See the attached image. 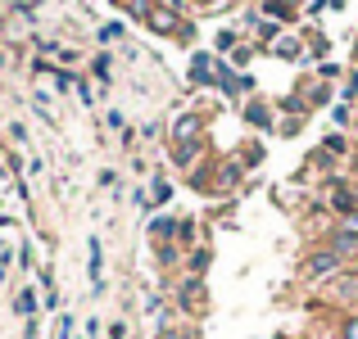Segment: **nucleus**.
<instances>
[{"mask_svg": "<svg viewBox=\"0 0 358 339\" xmlns=\"http://www.w3.org/2000/svg\"><path fill=\"white\" fill-rule=\"evenodd\" d=\"M336 271H345V258L336 249H317V253H308V258H304V276L308 280H331Z\"/></svg>", "mask_w": 358, "mask_h": 339, "instance_id": "nucleus-1", "label": "nucleus"}, {"mask_svg": "<svg viewBox=\"0 0 358 339\" xmlns=\"http://www.w3.org/2000/svg\"><path fill=\"white\" fill-rule=\"evenodd\" d=\"M200 113H182V118L173 122V145H191V140H200Z\"/></svg>", "mask_w": 358, "mask_h": 339, "instance_id": "nucleus-2", "label": "nucleus"}, {"mask_svg": "<svg viewBox=\"0 0 358 339\" xmlns=\"http://www.w3.org/2000/svg\"><path fill=\"white\" fill-rule=\"evenodd\" d=\"M177 303L186 308V312H200L204 308V276H191L182 289H177Z\"/></svg>", "mask_w": 358, "mask_h": 339, "instance_id": "nucleus-3", "label": "nucleus"}, {"mask_svg": "<svg viewBox=\"0 0 358 339\" xmlns=\"http://www.w3.org/2000/svg\"><path fill=\"white\" fill-rule=\"evenodd\" d=\"M145 23L155 27V32H164V36H173V32H182V36H186V27L177 23V14H168V9H150Z\"/></svg>", "mask_w": 358, "mask_h": 339, "instance_id": "nucleus-4", "label": "nucleus"}, {"mask_svg": "<svg viewBox=\"0 0 358 339\" xmlns=\"http://www.w3.org/2000/svg\"><path fill=\"white\" fill-rule=\"evenodd\" d=\"M200 154H204V140H191V145H177V149H173V163H177V167H191Z\"/></svg>", "mask_w": 358, "mask_h": 339, "instance_id": "nucleus-5", "label": "nucleus"}, {"mask_svg": "<svg viewBox=\"0 0 358 339\" xmlns=\"http://www.w3.org/2000/svg\"><path fill=\"white\" fill-rule=\"evenodd\" d=\"M209 77H213V59H209V54H195V59H191V82L204 86Z\"/></svg>", "mask_w": 358, "mask_h": 339, "instance_id": "nucleus-6", "label": "nucleus"}, {"mask_svg": "<svg viewBox=\"0 0 358 339\" xmlns=\"http://www.w3.org/2000/svg\"><path fill=\"white\" fill-rule=\"evenodd\" d=\"M245 122H250V127H259V131H268L272 127V113L263 109V105H245Z\"/></svg>", "mask_w": 358, "mask_h": 339, "instance_id": "nucleus-7", "label": "nucleus"}, {"mask_svg": "<svg viewBox=\"0 0 358 339\" xmlns=\"http://www.w3.org/2000/svg\"><path fill=\"white\" fill-rule=\"evenodd\" d=\"M331 209H336V213H345V218H354V213H358V195L336 190V195H331Z\"/></svg>", "mask_w": 358, "mask_h": 339, "instance_id": "nucleus-8", "label": "nucleus"}, {"mask_svg": "<svg viewBox=\"0 0 358 339\" xmlns=\"http://www.w3.org/2000/svg\"><path fill=\"white\" fill-rule=\"evenodd\" d=\"M14 312H18V317H27V322L36 317V294H32V289H23V294L14 299Z\"/></svg>", "mask_w": 358, "mask_h": 339, "instance_id": "nucleus-9", "label": "nucleus"}, {"mask_svg": "<svg viewBox=\"0 0 358 339\" xmlns=\"http://www.w3.org/2000/svg\"><path fill=\"white\" fill-rule=\"evenodd\" d=\"M272 54H281V59H299V41H295V36H277Z\"/></svg>", "mask_w": 358, "mask_h": 339, "instance_id": "nucleus-10", "label": "nucleus"}, {"mask_svg": "<svg viewBox=\"0 0 358 339\" xmlns=\"http://www.w3.org/2000/svg\"><path fill=\"white\" fill-rule=\"evenodd\" d=\"M150 235L168 240V235H177V222H173V218H155V222H150Z\"/></svg>", "mask_w": 358, "mask_h": 339, "instance_id": "nucleus-11", "label": "nucleus"}, {"mask_svg": "<svg viewBox=\"0 0 358 339\" xmlns=\"http://www.w3.org/2000/svg\"><path fill=\"white\" fill-rule=\"evenodd\" d=\"M236 181H241V167H236V163H227V167L218 172V186H222V190H231Z\"/></svg>", "mask_w": 358, "mask_h": 339, "instance_id": "nucleus-12", "label": "nucleus"}, {"mask_svg": "<svg viewBox=\"0 0 358 339\" xmlns=\"http://www.w3.org/2000/svg\"><path fill=\"white\" fill-rule=\"evenodd\" d=\"M204 267H209V249H195L191 253V271H195V276H204Z\"/></svg>", "mask_w": 358, "mask_h": 339, "instance_id": "nucleus-13", "label": "nucleus"}, {"mask_svg": "<svg viewBox=\"0 0 358 339\" xmlns=\"http://www.w3.org/2000/svg\"><path fill=\"white\" fill-rule=\"evenodd\" d=\"M263 9H268L272 18H290V14H295V9H290L286 0H268V5H263Z\"/></svg>", "mask_w": 358, "mask_h": 339, "instance_id": "nucleus-14", "label": "nucleus"}, {"mask_svg": "<svg viewBox=\"0 0 358 339\" xmlns=\"http://www.w3.org/2000/svg\"><path fill=\"white\" fill-rule=\"evenodd\" d=\"M55 339H73V317H69V312H64L59 326H55Z\"/></svg>", "mask_w": 358, "mask_h": 339, "instance_id": "nucleus-15", "label": "nucleus"}, {"mask_svg": "<svg viewBox=\"0 0 358 339\" xmlns=\"http://www.w3.org/2000/svg\"><path fill=\"white\" fill-rule=\"evenodd\" d=\"M254 27H259L263 41H277V23H263V18H254Z\"/></svg>", "mask_w": 358, "mask_h": 339, "instance_id": "nucleus-16", "label": "nucleus"}, {"mask_svg": "<svg viewBox=\"0 0 358 339\" xmlns=\"http://www.w3.org/2000/svg\"><path fill=\"white\" fill-rule=\"evenodd\" d=\"M341 339H358V317H345L341 322Z\"/></svg>", "mask_w": 358, "mask_h": 339, "instance_id": "nucleus-17", "label": "nucleus"}, {"mask_svg": "<svg viewBox=\"0 0 358 339\" xmlns=\"http://www.w3.org/2000/svg\"><path fill=\"white\" fill-rule=\"evenodd\" d=\"M91 68H96V77H100V82H109V54H100V59L91 63Z\"/></svg>", "mask_w": 358, "mask_h": 339, "instance_id": "nucleus-18", "label": "nucleus"}, {"mask_svg": "<svg viewBox=\"0 0 358 339\" xmlns=\"http://www.w3.org/2000/svg\"><path fill=\"white\" fill-rule=\"evenodd\" d=\"M168 195H173V186H168V181H155V204H168Z\"/></svg>", "mask_w": 358, "mask_h": 339, "instance_id": "nucleus-19", "label": "nucleus"}, {"mask_svg": "<svg viewBox=\"0 0 358 339\" xmlns=\"http://www.w3.org/2000/svg\"><path fill=\"white\" fill-rule=\"evenodd\" d=\"M177 235H182V240L191 244V240H195V222H177Z\"/></svg>", "mask_w": 358, "mask_h": 339, "instance_id": "nucleus-20", "label": "nucleus"}, {"mask_svg": "<svg viewBox=\"0 0 358 339\" xmlns=\"http://www.w3.org/2000/svg\"><path fill=\"white\" fill-rule=\"evenodd\" d=\"M118 36H122V23H109L105 32H100V41H118Z\"/></svg>", "mask_w": 358, "mask_h": 339, "instance_id": "nucleus-21", "label": "nucleus"}, {"mask_svg": "<svg viewBox=\"0 0 358 339\" xmlns=\"http://www.w3.org/2000/svg\"><path fill=\"white\" fill-rule=\"evenodd\" d=\"M345 100H358V73H350V82H345Z\"/></svg>", "mask_w": 358, "mask_h": 339, "instance_id": "nucleus-22", "label": "nucleus"}, {"mask_svg": "<svg viewBox=\"0 0 358 339\" xmlns=\"http://www.w3.org/2000/svg\"><path fill=\"white\" fill-rule=\"evenodd\" d=\"M109 339H127V326H122V322H114V326H109Z\"/></svg>", "mask_w": 358, "mask_h": 339, "instance_id": "nucleus-23", "label": "nucleus"}, {"mask_svg": "<svg viewBox=\"0 0 358 339\" xmlns=\"http://www.w3.org/2000/svg\"><path fill=\"white\" fill-rule=\"evenodd\" d=\"M164 339H191V331H164Z\"/></svg>", "mask_w": 358, "mask_h": 339, "instance_id": "nucleus-24", "label": "nucleus"}, {"mask_svg": "<svg viewBox=\"0 0 358 339\" xmlns=\"http://www.w3.org/2000/svg\"><path fill=\"white\" fill-rule=\"evenodd\" d=\"M354 276H358V258H354Z\"/></svg>", "mask_w": 358, "mask_h": 339, "instance_id": "nucleus-25", "label": "nucleus"}]
</instances>
